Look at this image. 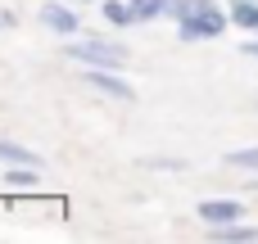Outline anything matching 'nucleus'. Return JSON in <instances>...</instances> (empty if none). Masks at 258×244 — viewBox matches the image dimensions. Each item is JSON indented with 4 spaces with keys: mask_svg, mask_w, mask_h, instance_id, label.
I'll use <instances>...</instances> for the list:
<instances>
[{
    "mask_svg": "<svg viewBox=\"0 0 258 244\" xmlns=\"http://www.w3.org/2000/svg\"><path fill=\"white\" fill-rule=\"evenodd\" d=\"M68 59L91 63V68H122L127 45H118V41H77V45H68Z\"/></svg>",
    "mask_w": 258,
    "mask_h": 244,
    "instance_id": "f257e3e1",
    "label": "nucleus"
},
{
    "mask_svg": "<svg viewBox=\"0 0 258 244\" xmlns=\"http://www.w3.org/2000/svg\"><path fill=\"white\" fill-rule=\"evenodd\" d=\"M177 27H181L186 41H204V36H222L227 18H222L218 9H204V14H195V18H186V23H177Z\"/></svg>",
    "mask_w": 258,
    "mask_h": 244,
    "instance_id": "f03ea898",
    "label": "nucleus"
},
{
    "mask_svg": "<svg viewBox=\"0 0 258 244\" xmlns=\"http://www.w3.org/2000/svg\"><path fill=\"white\" fill-rule=\"evenodd\" d=\"M200 217H204L209 226H227V222L245 217V204H236V199H204V204H200Z\"/></svg>",
    "mask_w": 258,
    "mask_h": 244,
    "instance_id": "7ed1b4c3",
    "label": "nucleus"
},
{
    "mask_svg": "<svg viewBox=\"0 0 258 244\" xmlns=\"http://www.w3.org/2000/svg\"><path fill=\"white\" fill-rule=\"evenodd\" d=\"M41 23H45L50 32H59V36H73V32L82 27V23H77V14H73V9H63V5H45V9H41Z\"/></svg>",
    "mask_w": 258,
    "mask_h": 244,
    "instance_id": "20e7f679",
    "label": "nucleus"
},
{
    "mask_svg": "<svg viewBox=\"0 0 258 244\" xmlns=\"http://www.w3.org/2000/svg\"><path fill=\"white\" fill-rule=\"evenodd\" d=\"M86 86H95V91H104V95H113V100H132V95H136L127 82H118V77L104 72V68H91V72H86Z\"/></svg>",
    "mask_w": 258,
    "mask_h": 244,
    "instance_id": "39448f33",
    "label": "nucleus"
},
{
    "mask_svg": "<svg viewBox=\"0 0 258 244\" xmlns=\"http://www.w3.org/2000/svg\"><path fill=\"white\" fill-rule=\"evenodd\" d=\"M204 9H213V0H168V9H163V14H172L177 23H186V18L204 14Z\"/></svg>",
    "mask_w": 258,
    "mask_h": 244,
    "instance_id": "423d86ee",
    "label": "nucleus"
},
{
    "mask_svg": "<svg viewBox=\"0 0 258 244\" xmlns=\"http://www.w3.org/2000/svg\"><path fill=\"white\" fill-rule=\"evenodd\" d=\"M0 158H5V163H18V168H41V158H36L32 149H23V145H9V140H0Z\"/></svg>",
    "mask_w": 258,
    "mask_h": 244,
    "instance_id": "0eeeda50",
    "label": "nucleus"
},
{
    "mask_svg": "<svg viewBox=\"0 0 258 244\" xmlns=\"http://www.w3.org/2000/svg\"><path fill=\"white\" fill-rule=\"evenodd\" d=\"M231 18L240 27H258V5L254 0H231Z\"/></svg>",
    "mask_w": 258,
    "mask_h": 244,
    "instance_id": "6e6552de",
    "label": "nucleus"
},
{
    "mask_svg": "<svg viewBox=\"0 0 258 244\" xmlns=\"http://www.w3.org/2000/svg\"><path fill=\"white\" fill-rule=\"evenodd\" d=\"M163 9H168V0H132V18L136 23H145V18L163 14Z\"/></svg>",
    "mask_w": 258,
    "mask_h": 244,
    "instance_id": "1a4fd4ad",
    "label": "nucleus"
},
{
    "mask_svg": "<svg viewBox=\"0 0 258 244\" xmlns=\"http://www.w3.org/2000/svg\"><path fill=\"white\" fill-rule=\"evenodd\" d=\"M213 235H218V240H258V231L254 226H236V222H227V226H218V231H213Z\"/></svg>",
    "mask_w": 258,
    "mask_h": 244,
    "instance_id": "9d476101",
    "label": "nucleus"
},
{
    "mask_svg": "<svg viewBox=\"0 0 258 244\" xmlns=\"http://www.w3.org/2000/svg\"><path fill=\"white\" fill-rule=\"evenodd\" d=\"M104 18H109V23H118V27H122V23H136V18H132V5H118V0H109V5H104Z\"/></svg>",
    "mask_w": 258,
    "mask_h": 244,
    "instance_id": "9b49d317",
    "label": "nucleus"
},
{
    "mask_svg": "<svg viewBox=\"0 0 258 244\" xmlns=\"http://www.w3.org/2000/svg\"><path fill=\"white\" fill-rule=\"evenodd\" d=\"M5 181H9V186H18V190H27V186H36V168H18V172H9Z\"/></svg>",
    "mask_w": 258,
    "mask_h": 244,
    "instance_id": "f8f14e48",
    "label": "nucleus"
},
{
    "mask_svg": "<svg viewBox=\"0 0 258 244\" xmlns=\"http://www.w3.org/2000/svg\"><path fill=\"white\" fill-rule=\"evenodd\" d=\"M231 168H258V149H236L231 154Z\"/></svg>",
    "mask_w": 258,
    "mask_h": 244,
    "instance_id": "ddd939ff",
    "label": "nucleus"
},
{
    "mask_svg": "<svg viewBox=\"0 0 258 244\" xmlns=\"http://www.w3.org/2000/svg\"><path fill=\"white\" fill-rule=\"evenodd\" d=\"M245 54H258V41H245Z\"/></svg>",
    "mask_w": 258,
    "mask_h": 244,
    "instance_id": "4468645a",
    "label": "nucleus"
}]
</instances>
